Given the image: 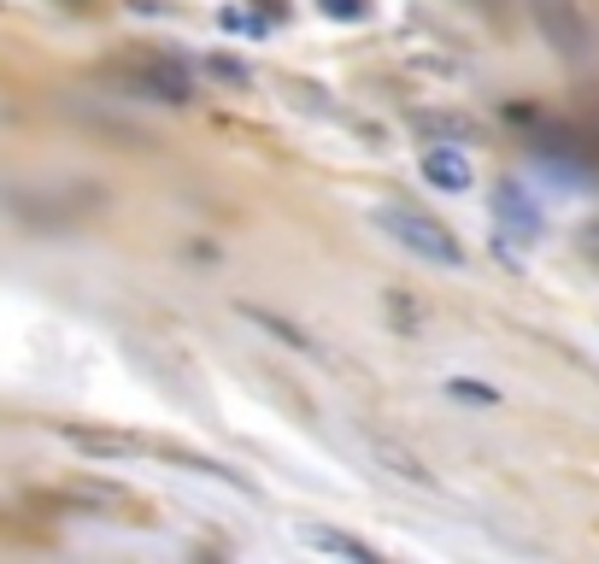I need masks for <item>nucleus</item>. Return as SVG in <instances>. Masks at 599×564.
Wrapping results in <instances>:
<instances>
[{
    "instance_id": "423d86ee",
    "label": "nucleus",
    "mask_w": 599,
    "mask_h": 564,
    "mask_svg": "<svg viewBox=\"0 0 599 564\" xmlns=\"http://www.w3.org/2000/svg\"><path fill=\"white\" fill-rule=\"evenodd\" d=\"M77 453H94V458H136V453H148V442L141 435H118V429H82V424H66L59 429Z\"/></svg>"
},
{
    "instance_id": "f03ea898",
    "label": "nucleus",
    "mask_w": 599,
    "mask_h": 564,
    "mask_svg": "<svg viewBox=\"0 0 599 564\" xmlns=\"http://www.w3.org/2000/svg\"><path fill=\"white\" fill-rule=\"evenodd\" d=\"M118 89H130L136 100H164V107H182L194 100V77L177 66V59H136V66L112 71Z\"/></svg>"
},
{
    "instance_id": "0eeeda50",
    "label": "nucleus",
    "mask_w": 599,
    "mask_h": 564,
    "mask_svg": "<svg viewBox=\"0 0 599 564\" xmlns=\"http://www.w3.org/2000/svg\"><path fill=\"white\" fill-rule=\"evenodd\" d=\"M423 182L429 188H447V195H465L470 188V159L459 154V148H423Z\"/></svg>"
},
{
    "instance_id": "9d476101",
    "label": "nucleus",
    "mask_w": 599,
    "mask_h": 564,
    "mask_svg": "<svg viewBox=\"0 0 599 564\" xmlns=\"http://www.w3.org/2000/svg\"><path fill=\"white\" fill-rule=\"evenodd\" d=\"M411 123H418L423 136H452V141H470V136H477V123H470V118H452V112H411Z\"/></svg>"
},
{
    "instance_id": "f257e3e1",
    "label": "nucleus",
    "mask_w": 599,
    "mask_h": 564,
    "mask_svg": "<svg viewBox=\"0 0 599 564\" xmlns=\"http://www.w3.org/2000/svg\"><path fill=\"white\" fill-rule=\"evenodd\" d=\"M377 229H388V236H395L406 254H418V259H429V265H465L459 236H452L441 218L418 212V206H377Z\"/></svg>"
},
{
    "instance_id": "6e6552de",
    "label": "nucleus",
    "mask_w": 599,
    "mask_h": 564,
    "mask_svg": "<svg viewBox=\"0 0 599 564\" xmlns=\"http://www.w3.org/2000/svg\"><path fill=\"white\" fill-rule=\"evenodd\" d=\"M300 541H306V547H318V553L353 558V564H370V558H377V553L365 547V541H353V535H341V530H318V524H300Z\"/></svg>"
},
{
    "instance_id": "39448f33",
    "label": "nucleus",
    "mask_w": 599,
    "mask_h": 564,
    "mask_svg": "<svg viewBox=\"0 0 599 564\" xmlns=\"http://www.w3.org/2000/svg\"><path fill=\"white\" fill-rule=\"evenodd\" d=\"M359 442H365V453L377 458V465H382L388 476H395V483L423 488V494H436V488H441V483H436V471H429L418 453H406L400 442H388V435H359Z\"/></svg>"
},
{
    "instance_id": "9b49d317",
    "label": "nucleus",
    "mask_w": 599,
    "mask_h": 564,
    "mask_svg": "<svg viewBox=\"0 0 599 564\" xmlns=\"http://www.w3.org/2000/svg\"><path fill=\"white\" fill-rule=\"evenodd\" d=\"M318 12L341 18V24H365V18L377 12V0H318Z\"/></svg>"
},
{
    "instance_id": "7ed1b4c3",
    "label": "nucleus",
    "mask_w": 599,
    "mask_h": 564,
    "mask_svg": "<svg viewBox=\"0 0 599 564\" xmlns=\"http://www.w3.org/2000/svg\"><path fill=\"white\" fill-rule=\"evenodd\" d=\"M535 24H541V36L559 48L565 59H588L593 53V30L582 24V12H576V0H529Z\"/></svg>"
},
{
    "instance_id": "f8f14e48",
    "label": "nucleus",
    "mask_w": 599,
    "mask_h": 564,
    "mask_svg": "<svg viewBox=\"0 0 599 564\" xmlns=\"http://www.w3.org/2000/svg\"><path fill=\"white\" fill-rule=\"evenodd\" d=\"M206 71H212L218 82H230V89H247V82H253V77H247V66H241V59H206Z\"/></svg>"
},
{
    "instance_id": "1a4fd4ad",
    "label": "nucleus",
    "mask_w": 599,
    "mask_h": 564,
    "mask_svg": "<svg viewBox=\"0 0 599 564\" xmlns=\"http://www.w3.org/2000/svg\"><path fill=\"white\" fill-rule=\"evenodd\" d=\"M53 499H66V506H94V512H118V506H130V494H123L118 483H71V488H59Z\"/></svg>"
},
{
    "instance_id": "20e7f679",
    "label": "nucleus",
    "mask_w": 599,
    "mask_h": 564,
    "mask_svg": "<svg viewBox=\"0 0 599 564\" xmlns=\"http://www.w3.org/2000/svg\"><path fill=\"white\" fill-rule=\"evenodd\" d=\"M493 224H500V236H518V241H541V206L529 200L523 182H500L493 188Z\"/></svg>"
}]
</instances>
